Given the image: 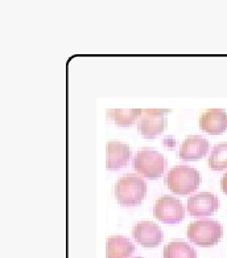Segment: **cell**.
Returning <instances> with one entry per match:
<instances>
[{
    "mask_svg": "<svg viewBox=\"0 0 227 258\" xmlns=\"http://www.w3.org/2000/svg\"><path fill=\"white\" fill-rule=\"evenodd\" d=\"M147 194V184L142 177L134 173L122 176L115 184V198L123 207L140 205Z\"/></svg>",
    "mask_w": 227,
    "mask_h": 258,
    "instance_id": "cell-1",
    "label": "cell"
},
{
    "mask_svg": "<svg viewBox=\"0 0 227 258\" xmlns=\"http://www.w3.org/2000/svg\"><path fill=\"white\" fill-rule=\"evenodd\" d=\"M209 141L205 139L201 135H189L182 142L178 155L182 160L186 162H194V160L201 159L209 151Z\"/></svg>",
    "mask_w": 227,
    "mask_h": 258,
    "instance_id": "cell-11",
    "label": "cell"
},
{
    "mask_svg": "<svg viewBox=\"0 0 227 258\" xmlns=\"http://www.w3.org/2000/svg\"><path fill=\"white\" fill-rule=\"evenodd\" d=\"M169 110L163 109H147L143 110V114L138 122L139 133L147 139L156 138L157 135L163 134L167 127L165 115Z\"/></svg>",
    "mask_w": 227,
    "mask_h": 258,
    "instance_id": "cell-5",
    "label": "cell"
},
{
    "mask_svg": "<svg viewBox=\"0 0 227 258\" xmlns=\"http://www.w3.org/2000/svg\"><path fill=\"white\" fill-rule=\"evenodd\" d=\"M219 208V199L210 192L193 195L188 200V212L193 217H207Z\"/></svg>",
    "mask_w": 227,
    "mask_h": 258,
    "instance_id": "cell-7",
    "label": "cell"
},
{
    "mask_svg": "<svg viewBox=\"0 0 227 258\" xmlns=\"http://www.w3.org/2000/svg\"><path fill=\"white\" fill-rule=\"evenodd\" d=\"M131 158L130 146L122 142L111 141L106 146V167L107 170L117 171L127 166Z\"/></svg>",
    "mask_w": 227,
    "mask_h": 258,
    "instance_id": "cell-10",
    "label": "cell"
},
{
    "mask_svg": "<svg viewBox=\"0 0 227 258\" xmlns=\"http://www.w3.org/2000/svg\"><path fill=\"white\" fill-rule=\"evenodd\" d=\"M108 113V117L118 124V126H122V127H127V126H131L132 123H135V120L138 118L142 117L143 110L140 109H110L107 110Z\"/></svg>",
    "mask_w": 227,
    "mask_h": 258,
    "instance_id": "cell-14",
    "label": "cell"
},
{
    "mask_svg": "<svg viewBox=\"0 0 227 258\" xmlns=\"http://www.w3.org/2000/svg\"><path fill=\"white\" fill-rule=\"evenodd\" d=\"M201 175L195 168L188 166H176L168 172L165 185L176 195H188L199 187Z\"/></svg>",
    "mask_w": 227,
    "mask_h": 258,
    "instance_id": "cell-2",
    "label": "cell"
},
{
    "mask_svg": "<svg viewBox=\"0 0 227 258\" xmlns=\"http://www.w3.org/2000/svg\"><path fill=\"white\" fill-rule=\"evenodd\" d=\"M207 164L211 170L222 171L227 168V142L219 143L211 151Z\"/></svg>",
    "mask_w": 227,
    "mask_h": 258,
    "instance_id": "cell-15",
    "label": "cell"
},
{
    "mask_svg": "<svg viewBox=\"0 0 227 258\" xmlns=\"http://www.w3.org/2000/svg\"><path fill=\"white\" fill-rule=\"evenodd\" d=\"M135 250V245L122 236H111L106 241V258H128Z\"/></svg>",
    "mask_w": 227,
    "mask_h": 258,
    "instance_id": "cell-12",
    "label": "cell"
},
{
    "mask_svg": "<svg viewBox=\"0 0 227 258\" xmlns=\"http://www.w3.org/2000/svg\"><path fill=\"white\" fill-rule=\"evenodd\" d=\"M220 188H222V191L227 195V173H224L223 177H222V180H220Z\"/></svg>",
    "mask_w": 227,
    "mask_h": 258,
    "instance_id": "cell-16",
    "label": "cell"
},
{
    "mask_svg": "<svg viewBox=\"0 0 227 258\" xmlns=\"http://www.w3.org/2000/svg\"><path fill=\"white\" fill-rule=\"evenodd\" d=\"M186 234L193 244L202 247H209L219 242L223 236V229L218 221L198 220V221H193L189 224Z\"/></svg>",
    "mask_w": 227,
    "mask_h": 258,
    "instance_id": "cell-3",
    "label": "cell"
},
{
    "mask_svg": "<svg viewBox=\"0 0 227 258\" xmlns=\"http://www.w3.org/2000/svg\"><path fill=\"white\" fill-rule=\"evenodd\" d=\"M164 258H197V251L185 241H170L164 247Z\"/></svg>",
    "mask_w": 227,
    "mask_h": 258,
    "instance_id": "cell-13",
    "label": "cell"
},
{
    "mask_svg": "<svg viewBox=\"0 0 227 258\" xmlns=\"http://www.w3.org/2000/svg\"><path fill=\"white\" fill-rule=\"evenodd\" d=\"M132 236L144 247H156L163 241V230L153 221H140L132 229Z\"/></svg>",
    "mask_w": 227,
    "mask_h": 258,
    "instance_id": "cell-8",
    "label": "cell"
},
{
    "mask_svg": "<svg viewBox=\"0 0 227 258\" xmlns=\"http://www.w3.org/2000/svg\"><path fill=\"white\" fill-rule=\"evenodd\" d=\"M153 215L164 224H177L185 217L181 202L173 196H161L153 207Z\"/></svg>",
    "mask_w": 227,
    "mask_h": 258,
    "instance_id": "cell-6",
    "label": "cell"
},
{
    "mask_svg": "<svg viewBox=\"0 0 227 258\" xmlns=\"http://www.w3.org/2000/svg\"><path fill=\"white\" fill-rule=\"evenodd\" d=\"M132 167L136 172L148 179H157L164 173L167 159L163 154L153 149H143L132 160Z\"/></svg>",
    "mask_w": 227,
    "mask_h": 258,
    "instance_id": "cell-4",
    "label": "cell"
},
{
    "mask_svg": "<svg viewBox=\"0 0 227 258\" xmlns=\"http://www.w3.org/2000/svg\"><path fill=\"white\" fill-rule=\"evenodd\" d=\"M138 258H140V257H138Z\"/></svg>",
    "mask_w": 227,
    "mask_h": 258,
    "instance_id": "cell-17",
    "label": "cell"
},
{
    "mask_svg": "<svg viewBox=\"0 0 227 258\" xmlns=\"http://www.w3.org/2000/svg\"><path fill=\"white\" fill-rule=\"evenodd\" d=\"M199 128L207 134L219 135L227 130V113L223 109L205 110L199 117Z\"/></svg>",
    "mask_w": 227,
    "mask_h": 258,
    "instance_id": "cell-9",
    "label": "cell"
}]
</instances>
